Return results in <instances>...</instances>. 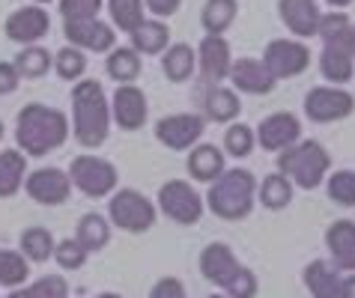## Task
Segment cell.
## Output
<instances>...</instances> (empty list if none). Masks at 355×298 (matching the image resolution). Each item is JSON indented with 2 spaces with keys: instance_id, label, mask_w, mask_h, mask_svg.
<instances>
[{
  "instance_id": "6da1fadb",
  "label": "cell",
  "mask_w": 355,
  "mask_h": 298,
  "mask_svg": "<svg viewBox=\"0 0 355 298\" xmlns=\"http://www.w3.org/2000/svg\"><path fill=\"white\" fill-rule=\"evenodd\" d=\"M72 123L60 107L42 105V102H31L24 105L15 116V143L24 155L31 158H42L54 149H60L69 141Z\"/></svg>"
},
{
  "instance_id": "7a4b0ae2",
  "label": "cell",
  "mask_w": 355,
  "mask_h": 298,
  "mask_svg": "<svg viewBox=\"0 0 355 298\" xmlns=\"http://www.w3.org/2000/svg\"><path fill=\"white\" fill-rule=\"evenodd\" d=\"M111 98L93 78L72 84V134L84 149H98L111 134Z\"/></svg>"
},
{
  "instance_id": "3957f363",
  "label": "cell",
  "mask_w": 355,
  "mask_h": 298,
  "mask_svg": "<svg viewBox=\"0 0 355 298\" xmlns=\"http://www.w3.org/2000/svg\"><path fill=\"white\" fill-rule=\"evenodd\" d=\"M206 209L221 221H245L257 206V176L245 167L224 170L203 194Z\"/></svg>"
},
{
  "instance_id": "277c9868",
  "label": "cell",
  "mask_w": 355,
  "mask_h": 298,
  "mask_svg": "<svg viewBox=\"0 0 355 298\" xmlns=\"http://www.w3.org/2000/svg\"><path fill=\"white\" fill-rule=\"evenodd\" d=\"M278 173H284L295 188L313 191L331 173V155L320 141H299L278 152Z\"/></svg>"
},
{
  "instance_id": "5b68a950",
  "label": "cell",
  "mask_w": 355,
  "mask_h": 298,
  "mask_svg": "<svg viewBox=\"0 0 355 298\" xmlns=\"http://www.w3.org/2000/svg\"><path fill=\"white\" fill-rule=\"evenodd\" d=\"M155 215H159V206L135 188H120L107 197V221L111 227H120L123 233L137 236L153 230Z\"/></svg>"
},
{
  "instance_id": "8992f818",
  "label": "cell",
  "mask_w": 355,
  "mask_h": 298,
  "mask_svg": "<svg viewBox=\"0 0 355 298\" xmlns=\"http://www.w3.org/2000/svg\"><path fill=\"white\" fill-rule=\"evenodd\" d=\"M69 179H72V188H78L84 197H93V200H102V197H111L120 185V173H116L114 161H107L102 155H75L72 164H69Z\"/></svg>"
},
{
  "instance_id": "52a82bcc",
  "label": "cell",
  "mask_w": 355,
  "mask_h": 298,
  "mask_svg": "<svg viewBox=\"0 0 355 298\" xmlns=\"http://www.w3.org/2000/svg\"><path fill=\"white\" fill-rule=\"evenodd\" d=\"M159 212L167 215L171 221L182 224V227H194L206 212L203 194L194 191V185L189 179H167L159 188Z\"/></svg>"
},
{
  "instance_id": "ba28073f",
  "label": "cell",
  "mask_w": 355,
  "mask_h": 298,
  "mask_svg": "<svg viewBox=\"0 0 355 298\" xmlns=\"http://www.w3.org/2000/svg\"><path fill=\"white\" fill-rule=\"evenodd\" d=\"M304 116L317 125H329V123H340V119L352 116L355 111V96L343 87H331V84H320L311 87L304 93Z\"/></svg>"
},
{
  "instance_id": "9c48e42d",
  "label": "cell",
  "mask_w": 355,
  "mask_h": 298,
  "mask_svg": "<svg viewBox=\"0 0 355 298\" xmlns=\"http://www.w3.org/2000/svg\"><path fill=\"white\" fill-rule=\"evenodd\" d=\"M263 63L272 72L275 81L299 78L311 66V48L302 39H272L263 51Z\"/></svg>"
},
{
  "instance_id": "30bf717a",
  "label": "cell",
  "mask_w": 355,
  "mask_h": 298,
  "mask_svg": "<svg viewBox=\"0 0 355 298\" xmlns=\"http://www.w3.org/2000/svg\"><path fill=\"white\" fill-rule=\"evenodd\" d=\"M203 132H206L203 114H171L155 123V141L167 149H173V152H189V149H194L200 143Z\"/></svg>"
},
{
  "instance_id": "8fae6325",
  "label": "cell",
  "mask_w": 355,
  "mask_h": 298,
  "mask_svg": "<svg viewBox=\"0 0 355 298\" xmlns=\"http://www.w3.org/2000/svg\"><path fill=\"white\" fill-rule=\"evenodd\" d=\"M24 191L39 206H63L72 197V179L63 167H39V170L27 173Z\"/></svg>"
},
{
  "instance_id": "7c38bea8",
  "label": "cell",
  "mask_w": 355,
  "mask_h": 298,
  "mask_svg": "<svg viewBox=\"0 0 355 298\" xmlns=\"http://www.w3.org/2000/svg\"><path fill=\"white\" fill-rule=\"evenodd\" d=\"M66 45L81 48L84 54H107L116 48V30L114 24L102 21V18H90V21H63Z\"/></svg>"
},
{
  "instance_id": "4fadbf2b",
  "label": "cell",
  "mask_w": 355,
  "mask_h": 298,
  "mask_svg": "<svg viewBox=\"0 0 355 298\" xmlns=\"http://www.w3.org/2000/svg\"><path fill=\"white\" fill-rule=\"evenodd\" d=\"M150 116V102L146 93L137 84H116V93L111 96V119L123 132H137L144 128Z\"/></svg>"
},
{
  "instance_id": "5bb4252c",
  "label": "cell",
  "mask_w": 355,
  "mask_h": 298,
  "mask_svg": "<svg viewBox=\"0 0 355 298\" xmlns=\"http://www.w3.org/2000/svg\"><path fill=\"white\" fill-rule=\"evenodd\" d=\"M3 30H6V39H12V42H18L21 48L39 45L48 36V30H51V15H48V9L39 6V3L21 6L6 18Z\"/></svg>"
},
{
  "instance_id": "9a60e30c",
  "label": "cell",
  "mask_w": 355,
  "mask_h": 298,
  "mask_svg": "<svg viewBox=\"0 0 355 298\" xmlns=\"http://www.w3.org/2000/svg\"><path fill=\"white\" fill-rule=\"evenodd\" d=\"M254 134H257V143L266 152H281V149L302 141V123L295 114L278 111V114H269L263 123H257Z\"/></svg>"
},
{
  "instance_id": "2e32d148",
  "label": "cell",
  "mask_w": 355,
  "mask_h": 298,
  "mask_svg": "<svg viewBox=\"0 0 355 298\" xmlns=\"http://www.w3.org/2000/svg\"><path fill=\"white\" fill-rule=\"evenodd\" d=\"M197 51V69H200V81L203 84H221L230 75L233 66V51L230 42L224 36H203Z\"/></svg>"
},
{
  "instance_id": "e0dca14e",
  "label": "cell",
  "mask_w": 355,
  "mask_h": 298,
  "mask_svg": "<svg viewBox=\"0 0 355 298\" xmlns=\"http://www.w3.org/2000/svg\"><path fill=\"white\" fill-rule=\"evenodd\" d=\"M227 81H230V87L236 89V93H245V96H269L275 89V78L272 72L266 69L263 60L257 57H239L233 60L230 66V75H227Z\"/></svg>"
},
{
  "instance_id": "ac0fdd59",
  "label": "cell",
  "mask_w": 355,
  "mask_h": 298,
  "mask_svg": "<svg viewBox=\"0 0 355 298\" xmlns=\"http://www.w3.org/2000/svg\"><path fill=\"white\" fill-rule=\"evenodd\" d=\"M200 105H203L206 123H218V125H230L242 114L239 93H236L233 87H224V84H203Z\"/></svg>"
},
{
  "instance_id": "d6986e66",
  "label": "cell",
  "mask_w": 355,
  "mask_h": 298,
  "mask_svg": "<svg viewBox=\"0 0 355 298\" xmlns=\"http://www.w3.org/2000/svg\"><path fill=\"white\" fill-rule=\"evenodd\" d=\"M278 15L295 39H313L322 18L320 0H278Z\"/></svg>"
},
{
  "instance_id": "ffe728a7",
  "label": "cell",
  "mask_w": 355,
  "mask_h": 298,
  "mask_svg": "<svg viewBox=\"0 0 355 298\" xmlns=\"http://www.w3.org/2000/svg\"><path fill=\"white\" fill-rule=\"evenodd\" d=\"M325 247H329V263L340 274L355 272V221L340 218V221L329 224V230H325Z\"/></svg>"
},
{
  "instance_id": "44dd1931",
  "label": "cell",
  "mask_w": 355,
  "mask_h": 298,
  "mask_svg": "<svg viewBox=\"0 0 355 298\" xmlns=\"http://www.w3.org/2000/svg\"><path fill=\"white\" fill-rule=\"evenodd\" d=\"M197 265H200V274L206 277V281L215 283L221 290V286L227 283V277L239 268V260H236V254H233L230 245L212 242V245H206L200 251V260H197Z\"/></svg>"
},
{
  "instance_id": "7402d4cb",
  "label": "cell",
  "mask_w": 355,
  "mask_h": 298,
  "mask_svg": "<svg viewBox=\"0 0 355 298\" xmlns=\"http://www.w3.org/2000/svg\"><path fill=\"white\" fill-rule=\"evenodd\" d=\"M185 167H189L194 182L209 185L227 170V155H224V149L215 146V143H197L194 149H189V161H185Z\"/></svg>"
},
{
  "instance_id": "603a6c76",
  "label": "cell",
  "mask_w": 355,
  "mask_h": 298,
  "mask_svg": "<svg viewBox=\"0 0 355 298\" xmlns=\"http://www.w3.org/2000/svg\"><path fill=\"white\" fill-rule=\"evenodd\" d=\"M340 272L329 260H311L302 272L311 298H340Z\"/></svg>"
},
{
  "instance_id": "cb8c5ba5",
  "label": "cell",
  "mask_w": 355,
  "mask_h": 298,
  "mask_svg": "<svg viewBox=\"0 0 355 298\" xmlns=\"http://www.w3.org/2000/svg\"><path fill=\"white\" fill-rule=\"evenodd\" d=\"M320 72L331 87H343L355 78V57L343 45H322L320 51Z\"/></svg>"
},
{
  "instance_id": "d4e9b609",
  "label": "cell",
  "mask_w": 355,
  "mask_h": 298,
  "mask_svg": "<svg viewBox=\"0 0 355 298\" xmlns=\"http://www.w3.org/2000/svg\"><path fill=\"white\" fill-rule=\"evenodd\" d=\"M162 72L171 84H185L191 81L197 72V51L185 42L167 45V51L162 54Z\"/></svg>"
},
{
  "instance_id": "484cf974",
  "label": "cell",
  "mask_w": 355,
  "mask_h": 298,
  "mask_svg": "<svg viewBox=\"0 0 355 298\" xmlns=\"http://www.w3.org/2000/svg\"><path fill=\"white\" fill-rule=\"evenodd\" d=\"M27 179V155L21 149H0V200L15 197Z\"/></svg>"
},
{
  "instance_id": "4316f807",
  "label": "cell",
  "mask_w": 355,
  "mask_h": 298,
  "mask_svg": "<svg viewBox=\"0 0 355 298\" xmlns=\"http://www.w3.org/2000/svg\"><path fill=\"white\" fill-rule=\"evenodd\" d=\"M129 39H132V48L137 54L155 57V54L167 51V45H171V30H167V24L159 21V18H146L141 27L132 30Z\"/></svg>"
},
{
  "instance_id": "83f0119b",
  "label": "cell",
  "mask_w": 355,
  "mask_h": 298,
  "mask_svg": "<svg viewBox=\"0 0 355 298\" xmlns=\"http://www.w3.org/2000/svg\"><path fill=\"white\" fill-rule=\"evenodd\" d=\"M239 18V0H206L200 9V24L206 36H224Z\"/></svg>"
},
{
  "instance_id": "f1b7e54d",
  "label": "cell",
  "mask_w": 355,
  "mask_h": 298,
  "mask_svg": "<svg viewBox=\"0 0 355 298\" xmlns=\"http://www.w3.org/2000/svg\"><path fill=\"white\" fill-rule=\"evenodd\" d=\"M141 54L135 51L132 45H120V48H111L105 60V72L107 78H114L116 84H135L141 78Z\"/></svg>"
},
{
  "instance_id": "f546056e",
  "label": "cell",
  "mask_w": 355,
  "mask_h": 298,
  "mask_svg": "<svg viewBox=\"0 0 355 298\" xmlns=\"http://www.w3.org/2000/svg\"><path fill=\"white\" fill-rule=\"evenodd\" d=\"M75 238L87 247V254L105 251L107 242H111V221L98 212H87L81 215V221L75 227Z\"/></svg>"
},
{
  "instance_id": "4dcf8cb0",
  "label": "cell",
  "mask_w": 355,
  "mask_h": 298,
  "mask_svg": "<svg viewBox=\"0 0 355 298\" xmlns=\"http://www.w3.org/2000/svg\"><path fill=\"white\" fill-rule=\"evenodd\" d=\"M12 66L18 69L21 81H39V78H45L54 69V54L42 45H24L21 51L15 54Z\"/></svg>"
},
{
  "instance_id": "1f68e13d",
  "label": "cell",
  "mask_w": 355,
  "mask_h": 298,
  "mask_svg": "<svg viewBox=\"0 0 355 298\" xmlns=\"http://www.w3.org/2000/svg\"><path fill=\"white\" fill-rule=\"evenodd\" d=\"M293 194L295 185L284 173H269L263 182H257V203H263V209H272V212L287 209L293 203Z\"/></svg>"
},
{
  "instance_id": "d6a6232c",
  "label": "cell",
  "mask_w": 355,
  "mask_h": 298,
  "mask_svg": "<svg viewBox=\"0 0 355 298\" xmlns=\"http://www.w3.org/2000/svg\"><path fill=\"white\" fill-rule=\"evenodd\" d=\"M54 247H57V238L48 227H27L21 238H18V251L27 256V263L54 260Z\"/></svg>"
},
{
  "instance_id": "836d02e7",
  "label": "cell",
  "mask_w": 355,
  "mask_h": 298,
  "mask_svg": "<svg viewBox=\"0 0 355 298\" xmlns=\"http://www.w3.org/2000/svg\"><path fill=\"white\" fill-rule=\"evenodd\" d=\"M317 36L322 39V45H343L352 51V18L347 15V9H331L322 12Z\"/></svg>"
},
{
  "instance_id": "e575fe53",
  "label": "cell",
  "mask_w": 355,
  "mask_h": 298,
  "mask_svg": "<svg viewBox=\"0 0 355 298\" xmlns=\"http://www.w3.org/2000/svg\"><path fill=\"white\" fill-rule=\"evenodd\" d=\"M107 12H111V24L123 33H132L146 21V6L144 0H105Z\"/></svg>"
},
{
  "instance_id": "d590c367",
  "label": "cell",
  "mask_w": 355,
  "mask_h": 298,
  "mask_svg": "<svg viewBox=\"0 0 355 298\" xmlns=\"http://www.w3.org/2000/svg\"><path fill=\"white\" fill-rule=\"evenodd\" d=\"M27 277H31V263L21 251H9V247H0V286L6 290H15V286H24Z\"/></svg>"
},
{
  "instance_id": "8d00e7d4",
  "label": "cell",
  "mask_w": 355,
  "mask_h": 298,
  "mask_svg": "<svg viewBox=\"0 0 355 298\" xmlns=\"http://www.w3.org/2000/svg\"><path fill=\"white\" fill-rule=\"evenodd\" d=\"M6 298H69V283L63 274H45L33 283L15 286Z\"/></svg>"
},
{
  "instance_id": "74e56055",
  "label": "cell",
  "mask_w": 355,
  "mask_h": 298,
  "mask_svg": "<svg viewBox=\"0 0 355 298\" xmlns=\"http://www.w3.org/2000/svg\"><path fill=\"white\" fill-rule=\"evenodd\" d=\"M54 72L60 81L78 84L87 72V54L75 45H63L60 51H54Z\"/></svg>"
},
{
  "instance_id": "f35d334b",
  "label": "cell",
  "mask_w": 355,
  "mask_h": 298,
  "mask_svg": "<svg viewBox=\"0 0 355 298\" xmlns=\"http://www.w3.org/2000/svg\"><path fill=\"white\" fill-rule=\"evenodd\" d=\"M221 149H224V155H230V158H248L254 149H257V134L245 123H230L224 132Z\"/></svg>"
},
{
  "instance_id": "ab89813d",
  "label": "cell",
  "mask_w": 355,
  "mask_h": 298,
  "mask_svg": "<svg viewBox=\"0 0 355 298\" xmlns=\"http://www.w3.org/2000/svg\"><path fill=\"white\" fill-rule=\"evenodd\" d=\"M325 191L331 203L343 209H355V170H334L325 176Z\"/></svg>"
},
{
  "instance_id": "60d3db41",
  "label": "cell",
  "mask_w": 355,
  "mask_h": 298,
  "mask_svg": "<svg viewBox=\"0 0 355 298\" xmlns=\"http://www.w3.org/2000/svg\"><path fill=\"white\" fill-rule=\"evenodd\" d=\"M87 260H90V254H87V247L78 242L75 236L60 238L54 247V263L60 265L63 272H78V268H84Z\"/></svg>"
},
{
  "instance_id": "b9f144b4",
  "label": "cell",
  "mask_w": 355,
  "mask_h": 298,
  "mask_svg": "<svg viewBox=\"0 0 355 298\" xmlns=\"http://www.w3.org/2000/svg\"><path fill=\"white\" fill-rule=\"evenodd\" d=\"M257 290H260L257 274H254L248 265H242V263H239V268H236L230 277H227V283L221 286V292L227 298H254V295H257Z\"/></svg>"
},
{
  "instance_id": "7bdbcfd3",
  "label": "cell",
  "mask_w": 355,
  "mask_h": 298,
  "mask_svg": "<svg viewBox=\"0 0 355 298\" xmlns=\"http://www.w3.org/2000/svg\"><path fill=\"white\" fill-rule=\"evenodd\" d=\"M105 0H60V15L63 21H90L98 18Z\"/></svg>"
},
{
  "instance_id": "ee69618b",
  "label": "cell",
  "mask_w": 355,
  "mask_h": 298,
  "mask_svg": "<svg viewBox=\"0 0 355 298\" xmlns=\"http://www.w3.org/2000/svg\"><path fill=\"white\" fill-rule=\"evenodd\" d=\"M150 298H189V295H185V283L180 281V277L167 274V277H162V281L153 283Z\"/></svg>"
},
{
  "instance_id": "f6af8a7d",
  "label": "cell",
  "mask_w": 355,
  "mask_h": 298,
  "mask_svg": "<svg viewBox=\"0 0 355 298\" xmlns=\"http://www.w3.org/2000/svg\"><path fill=\"white\" fill-rule=\"evenodd\" d=\"M18 87H21L18 69L12 63H6V60H0V96H12Z\"/></svg>"
},
{
  "instance_id": "bcb514c9",
  "label": "cell",
  "mask_w": 355,
  "mask_h": 298,
  "mask_svg": "<svg viewBox=\"0 0 355 298\" xmlns=\"http://www.w3.org/2000/svg\"><path fill=\"white\" fill-rule=\"evenodd\" d=\"M144 6H146V12H153L162 21V18H171L180 12L182 0H144Z\"/></svg>"
},
{
  "instance_id": "7dc6e473",
  "label": "cell",
  "mask_w": 355,
  "mask_h": 298,
  "mask_svg": "<svg viewBox=\"0 0 355 298\" xmlns=\"http://www.w3.org/2000/svg\"><path fill=\"white\" fill-rule=\"evenodd\" d=\"M340 298H355V272H347L340 277Z\"/></svg>"
},
{
  "instance_id": "c3c4849f",
  "label": "cell",
  "mask_w": 355,
  "mask_h": 298,
  "mask_svg": "<svg viewBox=\"0 0 355 298\" xmlns=\"http://www.w3.org/2000/svg\"><path fill=\"white\" fill-rule=\"evenodd\" d=\"M325 3H329L331 9H347V6L352 3V0H325Z\"/></svg>"
},
{
  "instance_id": "681fc988",
  "label": "cell",
  "mask_w": 355,
  "mask_h": 298,
  "mask_svg": "<svg viewBox=\"0 0 355 298\" xmlns=\"http://www.w3.org/2000/svg\"><path fill=\"white\" fill-rule=\"evenodd\" d=\"M96 298H123V295L120 292H98Z\"/></svg>"
},
{
  "instance_id": "f907efd6",
  "label": "cell",
  "mask_w": 355,
  "mask_h": 298,
  "mask_svg": "<svg viewBox=\"0 0 355 298\" xmlns=\"http://www.w3.org/2000/svg\"><path fill=\"white\" fill-rule=\"evenodd\" d=\"M352 57H355V21H352Z\"/></svg>"
},
{
  "instance_id": "816d5d0a",
  "label": "cell",
  "mask_w": 355,
  "mask_h": 298,
  "mask_svg": "<svg viewBox=\"0 0 355 298\" xmlns=\"http://www.w3.org/2000/svg\"><path fill=\"white\" fill-rule=\"evenodd\" d=\"M206 298H227L224 292H215V295H206Z\"/></svg>"
},
{
  "instance_id": "f5cc1de1",
  "label": "cell",
  "mask_w": 355,
  "mask_h": 298,
  "mask_svg": "<svg viewBox=\"0 0 355 298\" xmlns=\"http://www.w3.org/2000/svg\"><path fill=\"white\" fill-rule=\"evenodd\" d=\"M33 3H39V6H42V3H51V0H33Z\"/></svg>"
},
{
  "instance_id": "db71d44e",
  "label": "cell",
  "mask_w": 355,
  "mask_h": 298,
  "mask_svg": "<svg viewBox=\"0 0 355 298\" xmlns=\"http://www.w3.org/2000/svg\"><path fill=\"white\" fill-rule=\"evenodd\" d=\"M0 137H3V123H0Z\"/></svg>"
}]
</instances>
